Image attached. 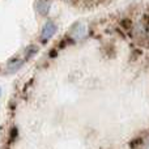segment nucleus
Returning <instances> with one entry per match:
<instances>
[{
	"label": "nucleus",
	"mask_w": 149,
	"mask_h": 149,
	"mask_svg": "<svg viewBox=\"0 0 149 149\" xmlns=\"http://www.w3.org/2000/svg\"><path fill=\"white\" fill-rule=\"evenodd\" d=\"M55 33H56V25H55L52 21H47V22L45 24L43 29H42V34H41L42 41L46 42L47 39L51 38Z\"/></svg>",
	"instance_id": "f257e3e1"
},
{
	"label": "nucleus",
	"mask_w": 149,
	"mask_h": 149,
	"mask_svg": "<svg viewBox=\"0 0 149 149\" xmlns=\"http://www.w3.org/2000/svg\"><path fill=\"white\" fill-rule=\"evenodd\" d=\"M37 10H38L39 15L47 16V13H49V10H50V4L46 0H38V1H37Z\"/></svg>",
	"instance_id": "f03ea898"
},
{
	"label": "nucleus",
	"mask_w": 149,
	"mask_h": 149,
	"mask_svg": "<svg viewBox=\"0 0 149 149\" xmlns=\"http://www.w3.org/2000/svg\"><path fill=\"white\" fill-rule=\"evenodd\" d=\"M71 36L73 37L74 39H80L85 36V28L82 24H77V28L73 26V29L71 30Z\"/></svg>",
	"instance_id": "7ed1b4c3"
},
{
	"label": "nucleus",
	"mask_w": 149,
	"mask_h": 149,
	"mask_svg": "<svg viewBox=\"0 0 149 149\" xmlns=\"http://www.w3.org/2000/svg\"><path fill=\"white\" fill-rule=\"evenodd\" d=\"M37 52H38V46H36V45L29 46L28 49H26V51H25V59H30V58L34 56Z\"/></svg>",
	"instance_id": "20e7f679"
},
{
	"label": "nucleus",
	"mask_w": 149,
	"mask_h": 149,
	"mask_svg": "<svg viewBox=\"0 0 149 149\" xmlns=\"http://www.w3.org/2000/svg\"><path fill=\"white\" fill-rule=\"evenodd\" d=\"M22 64H24V62H22V60H15V62H13V63H10V65H9V70L12 71V72H13V71H17L18 68H21V67H22Z\"/></svg>",
	"instance_id": "39448f33"
},
{
	"label": "nucleus",
	"mask_w": 149,
	"mask_h": 149,
	"mask_svg": "<svg viewBox=\"0 0 149 149\" xmlns=\"http://www.w3.org/2000/svg\"><path fill=\"white\" fill-rule=\"evenodd\" d=\"M17 136H18V130H17V127H12V130H10V137H9L10 143L15 141V140L17 139Z\"/></svg>",
	"instance_id": "423d86ee"
},
{
	"label": "nucleus",
	"mask_w": 149,
	"mask_h": 149,
	"mask_svg": "<svg viewBox=\"0 0 149 149\" xmlns=\"http://www.w3.org/2000/svg\"><path fill=\"white\" fill-rule=\"evenodd\" d=\"M120 25L123 26L124 29H131L132 28V21L130 18H124V20L120 21Z\"/></svg>",
	"instance_id": "0eeeda50"
},
{
	"label": "nucleus",
	"mask_w": 149,
	"mask_h": 149,
	"mask_svg": "<svg viewBox=\"0 0 149 149\" xmlns=\"http://www.w3.org/2000/svg\"><path fill=\"white\" fill-rule=\"evenodd\" d=\"M0 95H1V89H0Z\"/></svg>",
	"instance_id": "6e6552de"
}]
</instances>
